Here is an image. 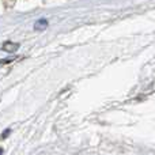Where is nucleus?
I'll use <instances>...</instances> for the list:
<instances>
[{
    "instance_id": "3",
    "label": "nucleus",
    "mask_w": 155,
    "mask_h": 155,
    "mask_svg": "<svg viewBox=\"0 0 155 155\" xmlns=\"http://www.w3.org/2000/svg\"><path fill=\"white\" fill-rule=\"evenodd\" d=\"M10 132H11V129H5V131L2 134V139H5V137L10 135Z\"/></svg>"
},
{
    "instance_id": "2",
    "label": "nucleus",
    "mask_w": 155,
    "mask_h": 155,
    "mask_svg": "<svg viewBox=\"0 0 155 155\" xmlns=\"http://www.w3.org/2000/svg\"><path fill=\"white\" fill-rule=\"evenodd\" d=\"M46 26H48V22L45 19H41V21H38L35 23V30H44V29H46Z\"/></svg>"
},
{
    "instance_id": "1",
    "label": "nucleus",
    "mask_w": 155,
    "mask_h": 155,
    "mask_svg": "<svg viewBox=\"0 0 155 155\" xmlns=\"http://www.w3.org/2000/svg\"><path fill=\"white\" fill-rule=\"evenodd\" d=\"M18 48H19V45L18 44H14V42H5L4 45H3V49L7 52H15Z\"/></svg>"
},
{
    "instance_id": "4",
    "label": "nucleus",
    "mask_w": 155,
    "mask_h": 155,
    "mask_svg": "<svg viewBox=\"0 0 155 155\" xmlns=\"http://www.w3.org/2000/svg\"><path fill=\"white\" fill-rule=\"evenodd\" d=\"M0 155H3V148H0Z\"/></svg>"
}]
</instances>
